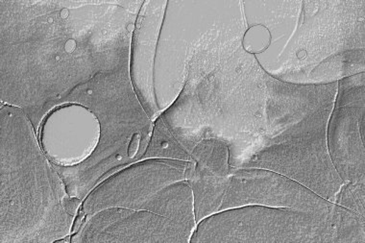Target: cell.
<instances>
[{"instance_id": "obj_13", "label": "cell", "mask_w": 365, "mask_h": 243, "mask_svg": "<svg viewBox=\"0 0 365 243\" xmlns=\"http://www.w3.org/2000/svg\"><path fill=\"white\" fill-rule=\"evenodd\" d=\"M334 203L365 217V183H346L337 192Z\"/></svg>"}, {"instance_id": "obj_2", "label": "cell", "mask_w": 365, "mask_h": 243, "mask_svg": "<svg viewBox=\"0 0 365 243\" xmlns=\"http://www.w3.org/2000/svg\"><path fill=\"white\" fill-rule=\"evenodd\" d=\"M337 82L303 85L269 76L243 48L217 66L197 96L200 140L229 149L234 168H262L315 190L334 170L327 127Z\"/></svg>"}, {"instance_id": "obj_4", "label": "cell", "mask_w": 365, "mask_h": 243, "mask_svg": "<svg viewBox=\"0 0 365 243\" xmlns=\"http://www.w3.org/2000/svg\"><path fill=\"white\" fill-rule=\"evenodd\" d=\"M83 200L68 195L24 110L1 103V242L71 234Z\"/></svg>"}, {"instance_id": "obj_3", "label": "cell", "mask_w": 365, "mask_h": 243, "mask_svg": "<svg viewBox=\"0 0 365 243\" xmlns=\"http://www.w3.org/2000/svg\"><path fill=\"white\" fill-rule=\"evenodd\" d=\"M364 0L279 1L258 62L275 52L262 68L293 84H329L364 73Z\"/></svg>"}, {"instance_id": "obj_12", "label": "cell", "mask_w": 365, "mask_h": 243, "mask_svg": "<svg viewBox=\"0 0 365 243\" xmlns=\"http://www.w3.org/2000/svg\"><path fill=\"white\" fill-rule=\"evenodd\" d=\"M148 159L179 160L192 162V156L185 146L179 142L164 118L159 115L154 121L153 131L148 149L140 161Z\"/></svg>"}, {"instance_id": "obj_8", "label": "cell", "mask_w": 365, "mask_h": 243, "mask_svg": "<svg viewBox=\"0 0 365 243\" xmlns=\"http://www.w3.org/2000/svg\"><path fill=\"white\" fill-rule=\"evenodd\" d=\"M365 74L337 81L334 108L329 118L327 145L334 170L344 184L365 183Z\"/></svg>"}, {"instance_id": "obj_1", "label": "cell", "mask_w": 365, "mask_h": 243, "mask_svg": "<svg viewBox=\"0 0 365 243\" xmlns=\"http://www.w3.org/2000/svg\"><path fill=\"white\" fill-rule=\"evenodd\" d=\"M145 1L1 0V103L38 133L55 108L85 107L101 124L98 152L123 156L154 123L131 78V43Z\"/></svg>"}, {"instance_id": "obj_11", "label": "cell", "mask_w": 365, "mask_h": 243, "mask_svg": "<svg viewBox=\"0 0 365 243\" xmlns=\"http://www.w3.org/2000/svg\"><path fill=\"white\" fill-rule=\"evenodd\" d=\"M168 1H145L138 16L131 43V78L135 93L152 121L161 115L154 87L155 56Z\"/></svg>"}, {"instance_id": "obj_5", "label": "cell", "mask_w": 365, "mask_h": 243, "mask_svg": "<svg viewBox=\"0 0 365 243\" xmlns=\"http://www.w3.org/2000/svg\"><path fill=\"white\" fill-rule=\"evenodd\" d=\"M245 31L242 1H168L154 66L160 113L178 98L195 54L217 41L242 40Z\"/></svg>"}, {"instance_id": "obj_10", "label": "cell", "mask_w": 365, "mask_h": 243, "mask_svg": "<svg viewBox=\"0 0 365 243\" xmlns=\"http://www.w3.org/2000/svg\"><path fill=\"white\" fill-rule=\"evenodd\" d=\"M334 205V203L280 173L262 168L232 167L220 212L240 207L264 206L327 212Z\"/></svg>"}, {"instance_id": "obj_9", "label": "cell", "mask_w": 365, "mask_h": 243, "mask_svg": "<svg viewBox=\"0 0 365 243\" xmlns=\"http://www.w3.org/2000/svg\"><path fill=\"white\" fill-rule=\"evenodd\" d=\"M195 226L145 210L110 207L85 215L71 242H190Z\"/></svg>"}, {"instance_id": "obj_6", "label": "cell", "mask_w": 365, "mask_h": 243, "mask_svg": "<svg viewBox=\"0 0 365 243\" xmlns=\"http://www.w3.org/2000/svg\"><path fill=\"white\" fill-rule=\"evenodd\" d=\"M192 162L143 160L108 177L83 201L76 219L110 207L145 210L196 227L187 177Z\"/></svg>"}, {"instance_id": "obj_7", "label": "cell", "mask_w": 365, "mask_h": 243, "mask_svg": "<svg viewBox=\"0 0 365 243\" xmlns=\"http://www.w3.org/2000/svg\"><path fill=\"white\" fill-rule=\"evenodd\" d=\"M190 242H339L336 204L327 212L264 206L226 210L201 220Z\"/></svg>"}]
</instances>
